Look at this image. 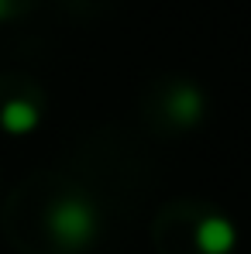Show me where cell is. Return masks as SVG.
I'll return each mask as SVG.
<instances>
[{"instance_id": "6da1fadb", "label": "cell", "mask_w": 251, "mask_h": 254, "mask_svg": "<svg viewBox=\"0 0 251 254\" xmlns=\"http://www.w3.org/2000/svg\"><path fill=\"white\" fill-rule=\"evenodd\" d=\"M45 227H48V234L59 248L83 251L86 244L96 241L100 216L93 210V203H86V199H59L45 216Z\"/></svg>"}, {"instance_id": "7a4b0ae2", "label": "cell", "mask_w": 251, "mask_h": 254, "mask_svg": "<svg viewBox=\"0 0 251 254\" xmlns=\"http://www.w3.org/2000/svg\"><path fill=\"white\" fill-rule=\"evenodd\" d=\"M196 248L203 254H231L238 248V227L227 216H203L196 227Z\"/></svg>"}, {"instance_id": "3957f363", "label": "cell", "mask_w": 251, "mask_h": 254, "mask_svg": "<svg viewBox=\"0 0 251 254\" xmlns=\"http://www.w3.org/2000/svg\"><path fill=\"white\" fill-rule=\"evenodd\" d=\"M0 127L10 134H28L38 127V107L31 100H7L0 110Z\"/></svg>"}, {"instance_id": "277c9868", "label": "cell", "mask_w": 251, "mask_h": 254, "mask_svg": "<svg viewBox=\"0 0 251 254\" xmlns=\"http://www.w3.org/2000/svg\"><path fill=\"white\" fill-rule=\"evenodd\" d=\"M168 110H172V117H175L179 124H196V121L203 117V96H200L193 86H182V89L172 93Z\"/></svg>"}, {"instance_id": "5b68a950", "label": "cell", "mask_w": 251, "mask_h": 254, "mask_svg": "<svg viewBox=\"0 0 251 254\" xmlns=\"http://www.w3.org/2000/svg\"><path fill=\"white\" fill-rule=\"evenodd\" d=\"M10 10H14V0H0V17H10Z\"/></svg>"}]
</instances>
